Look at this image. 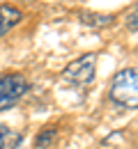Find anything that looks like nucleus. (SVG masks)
<instances>
[{"mask_svg": "<svg viewBox=\"0 0 138 149\" xmlns=\"http://www.w3.org/2000/svg\"><path fill=\"white\" fill-rule=\"evenodd\" d=\"M108 94L122 108H138V67H127L118 71L111 80Z\"/></svg>", "mask_w": 138, "mask_h": 149, "instance_id": "nucleus-1", "label": "nucleus"}, {"mask_svg": "<svg viewBox=\"0 0 138 149\" xmlns=\"http://www.w3.org/2000/svg\"><path fill=\"white\" fill-rule=\"evenodd\" d=\"M78 19L83 25H90V28H108V25H113L115 16L113 14H99V12H78Z\"/></svg>", "mask_w": 138, "mask_h": 149, "instance_id": "nucleus-5", "label": "nucleus"}, {"mask_svg": "<svg viewBox=\"0 0 138 149\" xmlns=\"http://www.w3.org/2000/svg\"><path fill=\"white\" fill-rule=\"evenodd\" d=\"M28 92V80L23 74H5L0 76V110L16 106L23 94Z\"/></svg>", "mask_w": 138, "mask_h": 149, "instance_id": "nucleus-2", "label": "nucleus"}, {"mask_svg": "<svg viewBox=\"0 0 138 149\" xmlns=\"http://www.w3.org/2000/svg\"><path fill=\"white\" fill-rule=\"evenodd\" d=\"M127 28H129V30H134V32L138 30V5H134V7H131V12L127 14Z\"/></svg>", "mask_w": 138, "mask_h": 149, "instance_id": "nucleus-8", "label": "nucleus"}, {"mask_svg": "<svg viewBox=\"0 0 138 149\" xmlns=\"http://www.w3.org/2000/svg\"><path fill=\"white\" fill-rule=\"evenodd\" d=\"M21 21H23V14H21L16 7H12V5H0V37L7 35L12 28H16Z\"/></svg>", "mask_w": 138, "mask_h": 149, "instance_id": "nucleus-4", "label": "nucleus"}, {"mask_svg": "<svg viewBox=\"0 0 138 149\" xmlns=\"http://www.w3.org/2000/svg\"><path fill=\"white\" fill-rule=\"evenodd\" d=\"M95 71H97V55L88 53V55H81L74 62H69L64 67L62 76L74 85H88L95 80Z\"/></svg>", "mask_w": 138, "mask_h": 149, "instance_id": "nucleus-3", "label": "nucleus"}, {"mask_svg": "<svg viewBox=\"0 0 138 149\" xmlns=\"http://www.w3.org/2000/svg\"><path fill=\"white\" fill-rule=\"evenodd\" d=\"M23 142V133L9 126H0V149H19Z\"/></svg>", "mask_w": 138, "mask_h": 149, "instance_id": "nucleus-6", "label": "nucleus"}, {"mask_svg": "<svg viewBox=\"0 0 138 149\" xmlns=\"http://www.w3.org/2000/svg\"><path fill=\"white\" fill-rule=\"evenodd\" d=\"M55 138H58V129H55V126H46V129L37 135L35 145H37V147H41V149H48L53 142H55Z\"/></svg>", "mask_w": 138, "mask_h": 149, "instance_id": "nucleus-7", "label": "nucleus"}]
</instances>
